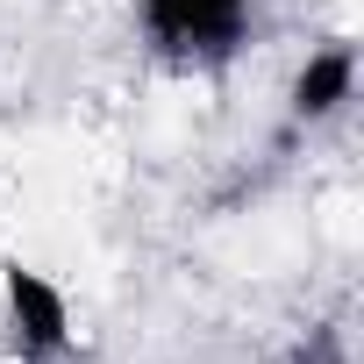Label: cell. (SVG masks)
<instances>
[{
  "label": "cell",
  "instance_id": "cell-1",
  "mask_svg": "<svg viewBox=\"0 0 364 364\" xmlns=\"http://www.w3.org/2000/svg\"><path fill=\"white\" fill-rule=\"evenodd\" d=\"M150 29L164 43H208V50H222L243 29V0H150Z\"/></svg>",
  "mask_w": 364,
  "mask_h": 364
},
{
  "label": "cell",
  "instance_id": "cell-3",
  "mask_svg": "<svg viewBox=\"0 0 364 364\" xmlns=\"http://www.w3.org/2000/svg\"><path fill=\"white\" fill-rule=\"evenodd\" d=\"M343 93H350V50H321V58L300 72V86H293V107H300V114H328Z\"/></svg>",
  "mask_w": 364,
  "mask_h": 364
},
{
  "label": "cell",
  "instance_id": "cell-2",
  "mask_svg": "<svg viewBox=\"0 0 364 364\" xmlns=\"http://www.w3.org/2000/svg\"><path fill=\"white\" fill-rule=\"evenodd\" d=\"M8 300H15V321H22V336L36 343V350H50V343H65V300L36 279V272H8Z\"/></svg>",
  "mask_w": 364,
  "mask_h": 364
}]
</instances>
